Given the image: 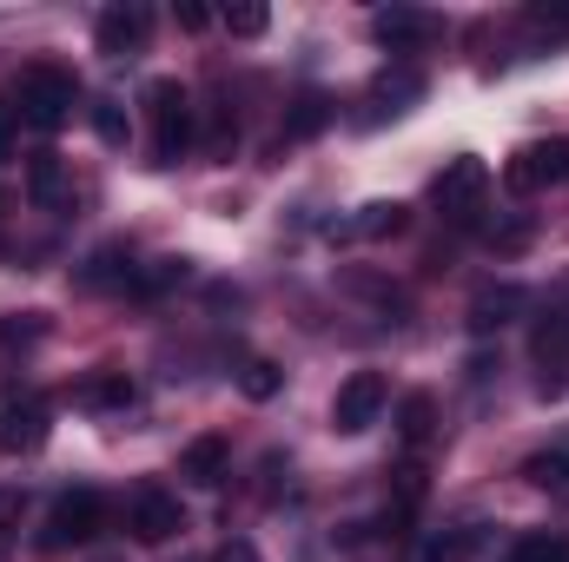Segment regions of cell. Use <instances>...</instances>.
<instances>
[{
    "label": "cell",
    "instance_id": "cell-27",
    "mask_svg": "<svg viewBox=\"0 0 569 562\" xmlns=\"http://www.w3.org/2000/svg\"><path fill=\"white\" fill-rule=\"evenodd\" d=\"M510 562H569V536H523Z\"/></svg>",
    "mask_w": 569,
    "mask_h": 562
},
{
    "label": "cell",
    "instance_id": "cell-18",
    "mask_svg": "<svg viewBox=\"0 0 569 562\" xmlns=\"http://www.w3.org/2000/svg\"><path fill=\"white\" fill-rule=\"evenodd\" d=\"M331 93H298L291 100V113H284V140H311V133H325L331 127Z\"/></svg>",
    "mask_w": 569,
    "mask_h": 562
},
{
    "label": "cell",
    "instance_id": "cell-2",
    "mask_svg": "<svg viewBox=\"0 0 569 562\" xmlns=\"http://www.w3.org/2000/svg\"><path fill=\"white\" fill-rule=\"evenodd\" d=\"M146 120H152V165H179L192 152V93L179 80L146 87Z\"/></svg>",
    "mask_w": 569,
    "mask_h": 562
},
{
    "label": "cell",
    "instance_id": "cell-14",
    "mask_svg": "<svg viewBox=\"0 0 569 562\" xmlns=\"http://www.w3.org/2000/svg\"><path fill=\"white\" fill-rule=\"evenodd\" d=\"M226 470H232V443H226V436H192L186 456H179V476L199 483V490H219Z\"/></svg>",
    "mask_w": 569,
    "mask_h": 562
},
{
    "label": "cell",
    "instance_id": "cell-33",
    "mask_svg": "<svg viewBox=\"0 0 569 562\" xmlns=\"http://www.w3.org/2000/svg\"><path fill=\"white\" fill-rule=\"evenodd\" d=\"M219 562H259V550H252V543H246V536H232V543H226V550H219Z\"/></svg>",
    "mask_w": 569,
    "mask_h": 562
},
{
    "label": "cell",
    "instance_id": "cell-22",
    "mask_svg": "<svg viewBox=\"0 0 569 562\" xmlns=\"http://www.w3.org/2000/svg\"><path fill=\"white\" fill-rule=\"evenodd\" d=\"M80 404L87 411H127L133 404V384L127 378H93V384H80Z\"/></svg>",
    "mask_w": 569,
    "mask_h": 562
},
{
    "label": "cell",
    "instance_id": "cell-19",
    "mask_svg": "<svg viewBox=\"0 0 569 562\" xmlns=\"http://www.w3.org/2000/svg\"><path fill=\"white\" fill-rule=\"evenodd\" d=\"M331 232H345V239H385V232H405V205L398 199H378V205H365V219H345V225H331Z\"/></svg>",
    "mask_w": 569,
    "mask_h": 562
},
{
    "label": "cell",
    "instance_id": "cell-32",
    "mask_svg": "<svg viewBox=\"0 0 569 562\" xmlns=\"http://www.w3.org/2000/svg\"><path fill=\"white\" fill-rule=\"evenodd\" d=\"M13 523H20V503L0 490V550H7V536H13Z\"/></svg>",
    "mask_w": 569,
    "mask_h": 562
},
{
    "label": "cell",
    "instance_id": "cell-17",
    "mask_svg": "<svg viewBox=\"0 0 569 562\" xmlns=\"http://www.w3.org/2000/svg\"><path fill=\"white\" fill-rule=\"evenodd\" d=\"M523 483H530V490H543L550 503H563V510H569V456H563V450H537V456L523 463Z\"/></svg>",
    "mask_w": 569,
    "mask_h": 562
},
{
    "label": "cell",
    "instance_id": "cell-6",
    "mask_svg": "<svg viewBox=\"0 0 569 562\" xmlns=\"http://www.w3.org/2000/svg\"><path fill=\"white\" fill-rule=\"evenodd\" d=\"M385 378L378 371H351L345 384H338V398H331V430H345V436H358V430H371V423L385 418Z\"/></svg>",
    "mask_w": 569,
    "mask_h": 562
},
{
    "label": "cell",
    "instance_id": "cell-5",
    "mask_svg": "<svg viewBox=\"0 0 569 562\" xmlns=\"http://www.w3.org/2000/svg\"><path fill=\"white\" fill-rule=\"evenodd\" d=\"M100 530H107V496H100V490H67V496L53 503V516H47V543H53V550L93 543Z\"/></svg>",
    "mask_w": 569,
    "mask_h": 562
},
{
    "label": "cell",
    "instance_id": "cell-9",
    "mask_svg": "<svg viewBox=\"0 0 569 562\" xmlns=\"http://www.w3.org/2000/svg\"><path fill=\"white\" fill-rule=\"evenodd\" d=\"M127 530H133L140 543H172V536L186 530V516H179V496H166V490H152V483H146L140 496L127 503Z\"/></svg>",
    "mask_w": 569,
    "mask_h": 562
},
{
    "label": "cell",
    "instance_id": "cell-25",
    "mask_svg": "<svg viewBox=\"0 0 569 562\" xmlns=\"http://www.w3.org/2000/svg\"><path fill=\"white\" fill-rule=\"evenodd\" d=\"M232 140H239V120L226 100H212V127H206V159H232Z\"/></svg>",
    "mask_w": 569,
    "mask_h": 562
},
{
    "label": "cell",
    "instance_id": "cell-10",
    "mask_svg": "<svg viewBox=\"0 0 569 562\" xmlns=\"http://www.w3.org/2000/svg\"><path fill=\"white\" fill-rule=\"evenodd\" d=\"M530 358L543 364V398H563L569 384V311H550L530 338Z\"/></svg>",
    "mask_w": 569,
    "mask_h": 562
},
{
    "label": "cell",
    "instance_id": "cell-34",
    "mask_svg": "<svg viewBox=\"0 0 569 562\" xmlns=\"http://www.w3.org/2000/svg\"><path fill=\"white\" fill-rule=\"evenodd\" d=\"M13 152V107H0V159Z\"/></svg>",
    "mask_w": 569,
    "mask_h": 562
},
{
    "label": "cell",
    "instance_id": "cell-31",
    "mask_svg": "<svg viewBox=\"0 0 569 562\" xmlns=\"http://www.w3.org/2000/svg\"><path fill=\"white\" fill-rule=\"evenodd\" d=\"M172 20H179V27H186V33H199V27H206V20H212V13H206V7H199V0H179V7H172Z\"/></svg>",
    "mask_w": 569,
    "mask_h": 562
},
{
    "label": "cell",
    "instance_id": "cell-26",
    "mask_svg": "<svg viewBox=\"0 0 569 562\" xmlns=\"http://www.w3.org/2000/svg\"><path fill=\"white\" fill-rule=\"evenodd\" d=\"M186 279V259H152L140 279H133V298H152V291H166V284Z\"/></svg>",
    "mask_w": 569,
    "mask_h": 562
},
{
    "label": "cell",
    "instance_id": "cell-13",
    "mask_svg": "<svg viewBox=\"0 0 569 562\" xmlns=\"http://www.w3.org/2000/svg\"><path fill=\"white\" fill-rule=\"evenodd\" d=\"M27 199H33L40 212H73V179H67V165H60L53 152H33V165H27Z\"/></svg>",
    "mask_w": 569,
    "mask_h": 562
},
{
    "label": "cell",
    "instance_id": "cell-4",
    "mask_svg": "<svg viewBox=\"0 0 569 562\" xmlns=\"http://www.w3.org/2000/svg\"><path fill=\"white\" fill-rule=\"evenodd\" d=\"M563 179H569V140H530L503 165V185L510 192H550Z\"/></svg>",
    "mask_w": 569,
    "mask_h": 562
},
{
    "label": "cell",
    "instance_id": "cell-12",
    "mask_svg": "<svg viewBox=\"0 0 569 562\" xmlns=\"http://www.w3.org/2000/svg\"><path fill=\"white\" fill-rule=\"evenodd\" d=\"M371 33H378V47L411 53V47L437 40V20H430V13H418V7H378V13H371Z\"/></svg>",
    "mask_w": 569,
    "mask_h": 562
},
{
    "label": "cell",
    "instance_id": "cell-20",
    "mask_svg": "<svg viewBox=\"0 0 569 562\" xmlns=\"http://www.w3.org/2000/svg\"><path fill=\"white\" fill-rule=\"evenodd\" d=\"M398 430H405V443H430V430H437V398L411 391V398L398 404Z\"/></svg>",
    "mask_w": 569,
    "mask_h": 562
},
{
    "label": "cell",
    "instance_id": "cell-23",
    "mask_svg": "<svg viewBox=\"0 0 569 562\" xmlns=\"http://www.w3.org/2000/svg\"><path fill=\"white\" fill-rule=\"evenodd\" d=\"M523 27L543 33V40H569V0H537V7H523Z\"/></svg>",
    "mask_w": 569,
    "mask_h": 562
},
{
    "label": "cell",
    "instance_id": "cell-3",
    "mask_svg": "<svg viewBox=\"0 0 569 562\" xmlns=\"http://www.w3.org/2000/svg\"><path fill=\"white\" fill-rule=\"evenodd\" d=\"M483 199H490V165L483 159H450L430 185V205L443 212V225H477L483 219Z\"/></svg>",
    "mask_w": 569,
    "mask_h": 562
},
{
    "label": "cell",
    "instance_id": "cell-35",
    "mask_svg": "<svg viewBox=\"0 0 569 562\" xmlns=\"http://www.w3.org/2000/svg\"><path fill=\"white\" fill-rule=\"evenodd\" d=\"M0 212H7V192H0Z\"/></svg>",
    "mask_w": 569,
    "mask_h": 562
},
{
    "label": "cell",
    "instance_id": "cell-15",
    "mask_svg": "<svg viewBox=\"0 0 569 562\" xmlns=\"http://www.w3.org/2000/svg\"><path fill=\"white\" fill-rule=\"evenodd\" d=\"M133 279H140V265H133L127 245H100V252L87 259V272H80L87 291H133Z\"/></svg>",
    "mask_w": 569,
    "mask_h": 562
},
{
    "label": "cell",
    "instance_id": "cell-30",
    "mask_svg": "<svg viewBox=\"0 0 569 562\" xmlns=\"http://www.w3.org/2000/svg\"><path fill=\"white\" fill-rule=\"evenodd\" d=\"M40 331H47V324H40V311H27V324H13V318L0 324V344H27V338H40Z\"/></svg>",
    "mask_w": 569,
    "mask_h": 562
},
{
    "label": "cell",
    "instance_id": "cell-7",
    "mask_svg": "<svg viewBox=\"0 0 569 562\" xmlns=\"http://www.w3.org/2000/svg\"><path fill=\"white\" fill-rule=\"evenodd\" d=\"M47 423H53V411H47L40 398H7V404H0V456L40 450V443H47Z\"/></svg>",
    "mask_w": 569,
    "mask_h": 562
},
{
    "label": "cell",
    "instance_id": "cell-29",
    "mask_svg": "<svg viewBox=\"0 0 569 562\" xmlns=\"http://www.w3.org/2000/svg\"><path fill=\"white\" fill-rule=\"evenodd\" d=\"M93 133L107 145H127V113H120L113 100H93Z\"/></svg>",
    "mask_w": 569,
    "mask_h": 562
},
{
    "label": "cell",
    "instance_id": "cell-1",
    "mask_svg": "<svg viewBox=\"0 0 569 562\" xmlns=\"http://www.w3.org/2000/svg\"><path fill=\"white\" fill-rule=\"evenodd\" d=\"M73 107H80V87L60 67H27L13 87V120H27L33 133H60L73 120Z\"/></svg>",
    "mask_w": 569,
    "mask_h": 562
},
{
    "label": "cell",
    "instance_id": "cell-8",
    "mask_svg": "<svg viewBox=\"0 0 569 562\" xmlns=\"http://www.w3.org/2000/svg\"><path fill=\"white\" fill-rule=\"evenodd\" d=\"M425 100V73L418 67H391V73H378L371 87H365V120H398V113H411Z\"/></svg>",
    "mask_w": 569,
    "mask_h": 562
},
{
    "label": "cell",
    "instance_id": "cell-21",
    "mask_svg": "<svg viewBox=\"0 0 569 562\" xmlns=\"http://www.w3.org/2000/svg\"><path fill=\"white\" fill-rule=\"evenodd\" d=\"M477 543H483V530H443V536L425 543V562H470Z\"/></svg>",
    "mask_w": 569,
    "mask_h": 562
},
{
    "label": "cell",
    "instance_id": "cell-28",
    "mask_svg": "<svg viewBox=\"0 0 569 562\" xmlns=\"http://www.w3.org/2000/svg\"><path fill=\"white\" fill-rule=\"evenodd\" d=\"M219 20H226V33H239V40H252V33H266V7H259V0H246V7H226Z\"/></svg>",
    "mask_w": 569,
    "mask_h": 562
},
{
    "label": "cell",
    "instance_id": "cell-11",
    "mask_svg": "<svg viewBox=\"0 0 569 562\" xmlns=\"http://www.w3.org/2000/svg\"><path fill=\"white\" fill-rule=\"evenodd\" d=\"M146 33H152V13H146L140 0H127V7H107V13H100V27H93V40H100V53H107V60H127V53H140Z\"/></svg>",
    "mask_w": 569,
    "mask_h": 562
},
{
    "label": "cell",
    "instance_id": "cell-24",
    "mask_svg": "<svg viewBox=\"0 0 569 562\" xmlns=\"http://www.w3.org/2000/svg\"><path fill=\"white\" fill-rule=\"evenodd\" d=\"M279 384H284V371L272 364V358H252V364L239 371V391H246V398H259V404H266V398H279Z\"/></svg>",
    "mask_w": 569,
    "mask_h": 562
},
{
    "label": "cell",
    "instance_id": "cell-16",
    "mask_svg": "<svg viewBox=\"0 0 569 562\" xmlns=\"http://www.w3.org/2000/svg\"><path fill=\"white\" fill-rule=\"evenodd\" d=\"M523 304H530V298H523V284H497V291H483V298L470 304V331H477V338H490V331H503Z\"/></svg>",
    "mask_w": 569,
    "mask_h": 562
}]
</instances>
